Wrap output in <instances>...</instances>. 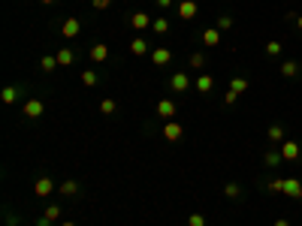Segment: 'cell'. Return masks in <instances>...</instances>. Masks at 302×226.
I'll list each match as a JSON object with an SVG mask.
<instances>
[{
  "label": "cell",
  "instance_id": "11",
  "mask_svg": "<svg viewBox=\"0 0 302 226\" xmlns=\"http://www.w3.org/2000/svg\"><path fill=\"white\" fill-rule=\"evenodd\" d=\"M284 196H290V199H302V181H299V178H284Z\"/></svg>",
  "mask_w": 302,
  "mask_h": 226
},
{
  "label": "cell",
  "instance_id": "34",
  "mask_svg": "<svg viewBox=\"0 0 302 226\" xmlns=\"http://www.w3.org/2000/svg\"><path fill=\"white\" fill-rule=\"evenodd\" d=\"M91 6H94V9H109L112 0H91Z\"/></svg>",
  "mask_w": 302,
  "mask_h": 226
},
{
  "label": "cell",
  "instance_id": "9",
  "mask_svg": "<svg viewBox=\"0 0 302 226\" xmlns=\"http://www.w3.org/2000/svg\"><path fill=\"white\" fill-rule=\"evenodd\" d=\"M172 60V51L166 48V45H157V48H151V63L154 66H166Z\"/></svg>",
  "mask_w": 302,
  "mask_h": 226
},
{
  "label": "cell",
  "instance_id": "17",
  "mask_svg": "<svg viewBox=\"0 0 302 226\" xmlns=\"http://www.w3.org/2000/svg\"><path fill=\"white\" fill-rule=\"evenodd\" d=\"M278 69H281V76H284V79H293V76H299V63H296V60H284Z\"/></svg>",
  "mask_w": 302,
  "mask_h": 226
},
{
  "label": "cell",
  "instance_id": "36",
  "mask_svg": "<svg viewBox=\"0 0 302 226\" xmlns=\"http://www.w3.org/2000/svg\"><path fill=\"white\" fill-rule=\"evenodd\" d=\"M154 3H157V6H160V9H169V6H172V3H175V0H154Z\"/></svg>",
  "mask_w": 302,
  "mask_h": 226
},
{
  "label": "cell",
  "instance_id": "24",
  "mask_svg": "<svg viewBox=\"0 0 302 226\" xmlns=\"http://www.w3.org/2000/svg\"><path fill=\"white\" fill-rule=\"evenodd\" d=\"M230 91H236V94H245V91H248V79H245V76H236V79L230 82Z\"/></svg>",
  "mask_w": 302,
  "mask_h": 226
},
{
  "label": "cell",
  "instance_id": "32",
  "mask_svg": "<svg viewBox=\"0 0 302 226\" xmlns=\"http://www.w3.org/2000/svg\"><path fill=\"white\" fill-rule=\"evenodd\" d=\"M218 30H230L233 27V15H218V24H215Z\"/></svg>",
  "mask_w": 302,
  "mask_h": 226
},
{
  "label": "cell",
  "instance_id": "40",
  "mask_svg": "<svg viewBox=\"0 0 302 226\" xmlns=\"http://www.w3.org/2000/svg\"><path fill=\"white\" fill-rule=\"evenodd\" d=\"M293 24H296V30H302V15H296V21H293Z\"/></svg>",
  "mask_w": 302,
  "mask_h": 226
},
{
  "label": "cell",
  "instance_id": "25",
  "mask_svg": "<svg viewBox=\"0 0 302 226\" xmlns=\"http://www.w3.org/2000/svg\"><path fill=\"white\" fill-rule=\"evenodd\" d=\"M224 196H227V199H239V196H242V187H239L236 181H230V184H224Z\"/></svg>",
  "mask_w": 302,
  "mask_h": 226
},
{
  "label": "cell",
  "instance_id": "3",
  "mask_svg": "<svg viewBox=\"0 0 302 226\" xmlns=\"http://www.w3.org/2000/svg\"><path fill=\"white\" fill-rule=\"evenodd\" d=\"M169 88H172L175 94H188V91H191V76H188V72H172Z\"/></svg>",
  "mask_w": 302,
  "mask_h": 226
},
{
  "label": "cell",
  "instance_id": "19",
  "mask_svg": "<svg viewBox=\"0 0 302 226\" xmlns=\"http://www.w3.org/2000/svg\"><path fill=\"white\" fill-rule=\"evenodd\" d=\"M57 193H61V196H76V193H79V184H76L73 178H67V181L57 187Z\"/></svg>",
  "mask_w": 302,
  "mask_h": 226
},
{
  "label": "cell",
  "instance_id": "15",
  "mask_svg": "<svg viewBox=\"0 0 302 226\" xmlns=\"http://www.w3.org/2000/svg\"><path fill=\"white\" fill-rule=\"evenodd\" d=\"M266 139H269L272 145H281V142H284V127H281V124H269Z\"/></svg>",
  "mask_w": 302,
  "mask_h": 226
},
{
  "label": "cell",
  "instance_id": "21",
  "mask_svg": "<svg viewBox=\"0 0 302 226\" xmlns=\"http://www.w3.org/2000/svg\"><path fill=\"white\" fill-rule=\"evenodd\" d=\"M263 163H266V166H281L284 157H281V151H266V154H263Z\"/></svg>",
  "mask_w": 302,
  "mask_h": 226
},
{
  "label": "cell",
  "instance_id": "4",
  "mask_svg": "<svg viewBox=\"0 0 302 226\" xmlns=\"http://www.w3.org/2000/svg\"><path fill=\"white\" fill-rule=\"evenodd\" d=\"M175 9H178V18L194 21V18H197V12H200V3H197V0H182Z\"/></svg>",
  "mask_w": 302,
  "mask_h": 226
},
{
  "label": "cell",
  "instance_id": "30",
  "mask_svg": "<svg viewBox=\"0 0 302 226\" xmlns=\"http://www.w3.org/2000/svg\"><path fill=\"white\" fill-rule=\"evenodd\" d=\"M100 112H103V115H115V112H118V103H115V100H103V103H100Z\"/></svg>",
  "mask_w": 302,
  "mask_h": 226
},
{
  "label": "cell",
  "instance_id": "26",
  "mask_svg": "<svg viewBox=\"0 0 302 226\" xmlns=\"http://www.w3.org/2000/svg\"><path fill=\"white\" fill-rule=\"evenodd\" d=\"M151 30H154L157 36H163V33L169 30V21H166V18H154V21H151Z\"/></svg>",
  "mask_w": 302,
  "mask_h": 226
},
{
  "label": "cell",
  "instance_id": "35",
  "mask_svg": "<svg viewBox=\"0 0 302 226\" xmlns=\"http://www.w3.org/2000/svg\"><path fill=\"white\" fill-rule=\"evenodd\" d=\"M236 97H239L236 91H227V94H224V103H227V106H233V103H236Z\"/></svg>",
  "mask_w": 302,
  "mask_h": 226
},
{
  "label": "cell",
  "instance_id": "23",
  "mask_svg": "<svg viewBox=\"0 0 302 226\" xmlns=\"http://www.w3.org/2000/svg\"><path fill=\"white\" fill-rule=\"evenodd\" d=\"M39 66H42V72H54V69H57V57H54V54H45V57L39 60Z\"/></svg>",
  "mask_w": 302,
  "mask_h": 226
},
{
  "label": "cell",
  "instance_id": "2",
  "mask_svg": "<svg viewBox=\"0 0 302 226\" xmlns=\"http://www.w3.org/2000/svg\"><path fill=\"white\" fill-rule=\"evenodd\" d=\"M57 187H54V181L48 178V175H42V178H36V184H33V196H39V199H45V196H51Z\"/></svg>",
  "mask_w": 302,
  "mask_h": 226
},
{
  "label": "cell",
  "instance_id": "31",
  "mask_svg": "<svg viewBox=\"0 0 302 226\" xmlns=\"http://www.w3.org/2000/svg\"><path fill=\"white\" fill-rule=\"evenodd\" d=\"M266 190H269V193H284V178H272V181L266 184Z\"/></svg>",
  "mask_w": 302,
  "mask_h": 226
},
{
  "label": "cell",
  "instance_id": "12",
  "mask_svg": "<svg viewBox=\"0 0 302 226\" xmlns=\"http://www.w3.org/2000/svg\"><path fill=\"white\" fill-rule=\"evenodd\" d=\"M175 112H178V109H175V103H172V100H160V103H157V115H160L163 121H172V118H175Z\"/></svg>",
  "mask_w": 302,
  "mask_h": 226
},
{
  "label": "cell",
  "instance_id": "27",
  "mask_svg": "<svg viewBox=\"0 0 302 226\" xmlns=\"http://www.w3.org/2000/svg\"><path fill=\"white\" fill-rule=\"evenodd\" d=\"M188 63H191V69H203V66H206V54H203V51H197V54H191V60H188Z\"/></svg>",
  "mask_w": 302,
  "mask_h": 226
},
{
  "label": "cell",
  "instance_id": "42",
  "mask_svg": "<svg viewBox=\"0 0 302 226\" xmlns=\"http://www.w3.org/2000/svg\"><path fill=\"white\" fill-rule=\"evenodd\" d=\"M61 226H76V223H73V220H64V223H61Z\"/></svg>",
  "mask_w": 302,
  "mask_h": 226
},
{
  "label": "cell",
  "instance_id": "18",
  "mask_svg": "<svg viewBox=\"0 0 302 226\" xmlns=\"http://www.w3.org/2000/svg\"><path fill=\"white\" fill-rule=\"evenodd\" d=\"M212 88H215V79H212L209 72H203V76L197 79V91H200V94H209Z\"/></svg>",
  "mask_w": 302,
  "mask_h": 226
},
{
  "label": "cell",
  "instance_id": "13",
  "mask_svg": "<svg viewBox=\"0 0 302 226\" xmlns=\"http://www.w3.org/2000/svg\"><path fill=\"white\" fill-rule=\"evenodd\" d=\"M203 45H209V48L221 45V30H218V27H206V30H203Z\"/></svg>",
  "mask_w": 302,
  "mask_h": 226
},
{
  "label": "cell",
  "instance_id": "7",
  "mask_svg": "<svg viewBox=\"0 0 302 226\" xmlns=\"http://www.w3.org/2000/svg\"><path fill=\"white\" fill-rule=\"evenodd\" d=\"M299 145L293 142V139H284L281 142V157H284V163H293V160H299Z\"/></svg>",
  "mask_w": 302,
  "mask_h": 226
},
{
  "label": "cell",
  "instance_id": "28",
  "mask_svg": "<svg viewBox=\"0 0 302 226\" xmlns=\"http://www.w3.org/2000/svg\"><path fill=\"white\" fill-rule=\"evenodd\" d=\"M82 85H85V88H94V85H97V72H94V69H82Z\"/></svg>",
  "mask_w": 302,
  "mask_h": 226
},
{
  "label": "cell",
  "instance_id": "5",
  "mask_svg": "<svg viewBox=\"0 0 302 226\" xmlns=\"http://www.w3.org/2000/svg\"><path fill=\"white\" fill-rule=\"evenodd\" d=\"M79 33H82L79 18H64V24H61V36H64V39H76Z\"/></svg>",
  "mask_w": 302,
  "mask_h": 226
},
{
  "label": "cell",
  "instance_id": "16",
  "mask_svg": "<svg viewBox=\"0 0 302 226\" xmlns=\"http://www.w3.org/2000/svg\"><path fill=\"white\" fill-rule=\"evenodd\" d=\"M18 94H21V91H18L15 85H6V88L0 91V100H3L6 106H12V103H18Z\"/></svg>",
  "mask_w": 302,
  "mask_h": 226
},
{
  "label": "cell",
  "instance_id": "10",
  "mask_svg": "<svg viewBox=\"0 0 302 226\" xmlns=\"http://www.w3.org/2000/svg\"><path fill=\"white\" fill-rule=\"evenodd\" d=\"M91 60L94 63H106L109 60V45L106 42H94L91 45Z\"/></svg>",
  "mask_w": 302,
  "mask_h": 226
},
{
  "label": "cell",
  "instance_id": "33",
  "mask_svg": "<svg viewBox=\"0 0 302 226\" xmlns=\"http://www.w3.org/2000/svg\"><path fill=\"white\" fill-rule=\"evenodd\" d=\"M188 226H206V217H203L200 211H194V214L188 217Z\"/></svg>",
  "mask_w": 302,
  "mask_h": 226
},
{
  "label": "cell",
  "instance_id": "29",
  "mask_svg": "<svg viewBox=\"0 0 302 226\" xmlns=\"http://www.w3.org/2000/svg\"><path fill=\"white\" fill-rule=\"evenodd\" d=\"M61 211H64V208H61V205H48V208H45V211H42V217H48V220H51V223H54V220H61Z\"/></svg>",
  "mask_w": 302,
  "mask_h": 226
},
{
  "label": "cell",
  "instance_id": "38",
  "mask_svg": "<svg viewBox=\"0 0 302 226\" xmlns=\"http://www.w3.org/2000/svg\"><path fill=\"white\" fill-rule=\"evenodd\" d=\"M36 226H51V220H48V217H39V220H36Z\"/></svg>",
  "mask_w": 302,
  "mask_h": 226
},
{
  "label": "cell",
  "instance_id": "14",
  "mask_svg": "<svg viewBox=\"0 0 302 226\" xmlns=\"http://www.w3.org/2000/svg\"><path fill=\"white\" fill-rule=\"evenodd\" d=\"M130 54H136V57H142V54H151V48H148V39H142V36L130 39Z\"/></svg>",
  "mask_w": 302,
  "mask_h": 226
},
{
  "label": "cell",
  "instance_id": "39",
  "mask_svg": "<svg viewBox=\"0 0 302 226\" xmlns=\"http://www.w3.org/2000/svg\"><path fill=\"white\" fill-rule=\"evenodd\" d=\"M272 226H290V220H284V217H278V220H275V223Z\"/></svg>",
  "mask_w": 302,
  "mask_h": 226
},
{
  "label": "cell",
  "instance_id": "6",
  "mask_svg": "<svg viewBox=\"0 0 302 226\" xmlns=\"http://www.w3.org/2000/svg\"><path fill=\"white\" fill-rule=\"evenodd\" d=\"M42 112H45L42 100H27V103H24V109H21V115H24V118H30V121L42 118Z\"/></svg>",
  "mask_w": 302,
  "mask_h": 226
},
{
  "label": "cell",
  "instance_id": "8",
  "mask_svg": "<svg viewBox=\"0 0 302 226\" xmlns=\"http://www.w3.org/2000/svg\"><path fill=\"white\" fill-rule=\"evenodd\" d=\"M151 21H154V18H151L148 12H133V15H130V27H133V30H139V33H142V30H148V27H151Z\"/></svg>",
  "mask_w": 302,
  "mask_h": 226
},
{
  "label": "cell",
  "instance_id": "20",
  "mask_svg": "<svg viewBox=\"0 0 302 226\" xmlns=\"http://www.w3.org/2000/svg\"><path fill=\"white\" fill-rule=\"evenodd\" d=\"M54 57H57V66H70V63H73V51H70V48H57Z\"/></svg>",
  "mask_w": 302,
  "mask_h": 226
},
{
  "label": "cell",
  "instance_id": "1",
  "mask_svg": "<svg viewBox=\"0 0 302 226\" xmlns=\"http://www.w3.org/2000/svg\"><path fill=\"white\" fill-rule=\"evenodd\" d=\"M182 136H185V127L178 124V121H163V139L166 142H182Z\"/></svg>",
  "mask_w": 302,
  "mask_h": 226
},
{
  "label": "cell",
  "instance_id": "41",
  "mask_svg": "<svg viewBox=\"0 0 302 226\" xmlns=\"http://www.w3.org/2000/svg\"><path fill=\"white\" fill-rule=\"evenodd\" d=\"M39 3H42V6H51V3H54V0H39Z\"/></svg>",
  "mask_w": 302,
  "mask_h": 226
},
{
  "label": "cell",
  "instance_id": "37",
  "mask_svg": "<svg viewBox=\"0 0 302 226\" xmlns=\"http://www.w3.org/2000/svg\"><path fill=\"white\" fill-rule=\"evenodd\" d=\"M6 226H18V217H15V214H6Z\"/></svg>",
  "mask_w": 302,
  "mask_h": 226
},
{
  "label": "cell",
  "instance_id": "22",
  "mask_svg": "<svg viewBox=\"0 0 302 226\" xmlns=\"http://www.w3.org/2000/svg\"><path fill=\"white\" fill-rule=\"evenodd\" d=\"M281 51H284V42H278V39H269V42H266V54H269V57H278Z\"/></svg>",
  "mask_w": 302,
  "mask_h": 226
}]
</instances>
